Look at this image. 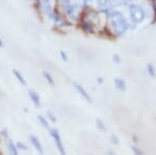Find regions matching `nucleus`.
Segmentation results:
<instances>
[{
	"mask_svg": "<svg viewBox=\"0 0 156 155\" xmlns=\"http://www.w3.org/2000/svg\"><path fill=\"white\" fill-rule=\"evenodd\" d=\"M108 17L110 20V26L112 31L117 36H123L124 33H126L129 28V23L122 12L119 11H112L108 14Z\"/></svg>",
	"mask_w": 156,
	"mask_h": 155,
	"instance_id": "f257e3e1",
	"label": "nucleus"
},
{
	"mask_svg": "<svg viewBox=\"0 0 156 155\" xmlns=\"http://www.w3.org/2000/svg\"><path fill=\"white\" fill-rule=\"evenodd\" d=\"M128 11H129L130 19H131V21L134 24L143 23V21H144L146 18V14H145L144 9H143L142 6L135 3H130Z\"/></svg>",
	"mask_w": 156,
	"mask_h": 155,
	"instance_id": "f03ea898",
	"label": "nucleus"
},
{
	"mask_svg": "<svg viewBox=\"0 0 156 155\" xmlns=\"http://www.w3.org/2000/svg\"><path fill=\"white\" fill-rule=\"evenodd\" d=\"M49 132H50V136L53 139L54 141V144L56 146L57 150H58L59 154L60 155H67L66 153V150H65V147H64V144H62V137H60V134L57 129H54V128H50L49 129Z\"/></svg>",
	"mask_w": 156,
	"mask_h": 155,
	"instance_id": "7ed1b4c3",
	"label": "nucleus"
},
{
	"mask_svg": "<svg viewBox=\"0 0 156 155\" xmlns=\"http://www.w3.org/2000/svg\"><path fill=\"white\" fill-rule=\"evenodd\" d=\"M40 9L50 19L53 14V6L51 4V0H40Z\"/></svg>",
	"mask_w": 156,
	"mask_h": 155,
	"instance_id": "20e7f679",
	"label": "nucleus"
},
{
	"mask_svg": "<svg viewBox=\"0 0 156 155\" xmlns=\"http://www.w3.org/2000/svg\"><path fill=\"white\" fill-rule=\"evenodd\" d=\"M73 86H74V89L76 90V92L78 94L80 95V96L83 98L85 101H87V102H93V100H92V97H90V95L89 94V92L87 91V90L84 89L83 86H81L80 83H78V82H73Z\"/></svg>",
	"mask_w": 156,
	"mask_h": 155,
	"instance_id": "39448f33",
	"label": "nucleus"
},
{
	"mask_svg": "<svg viewBox=\"0 0 156 155\" xmlns=\"http://www.w3.org/2000/svg\"><path fill=\"white\" fill-rule=\"evenodd\" d=\"M28 96L30 100H31V102L34 104V106H37V107L41 106V97H40V95L37 91H34V90H29Z\"/></svg>",
	"mask_w": 156,
	"mask_h": 155,
	"instance_id": "423d86ee",
	"label": "nucleus"
},
{
	"mask_svg": "<svg viewBox=\"0 0 156 155\" xmlns=\"http://www.w3.org/2000/svg\"><path fill=\"white\" fill-rule=\"evenodd\" d=\"M80 28H82V30L87 33H94V25L90 20H82L80 22Z\"/></svg>",
	"mask_w": 156,
	"mask_h": 155,
	"instance_id": "0eeeda50",
	"label": "nucleus"
},
{
	"mask_svg": "<svg viewBox=\"0 0 156 155\" xmlns=\"http://www.w3.org/2000/svg\"><path fill=\"white\" fill-rule=\"evenodd\" d=\"M29 139H30V142H31V144L34 145V147L36 148V150L39 152L40 154L44 153V150H43V146H42L41 142H40V139H37L36 136H29Z\"/></svg>",
	"mask_w": 156,
	"mask_h": 155,
	"instance_id": "6e6552de",
	"label": "nucleus"
},
{
	"mask_svg": "<svg viewBox=\"0 0 156 155\" xmlns=\"http://www.w3.org/2000/svg\"><path fill=\"white\" fill-rule=\"evenodd\" d=\"M12 74H14V76L16 77V79L19 81V83L20 84H22V86H27V81H26V79L24 78V76H23V74L21 73V72L19 71V70H17V69H14L12 70Z\"/></svg>",
	"mask_w": 156,
	"mask_h": 155,
	"instance_id": "1a4fd4ad",
	"label": "nucleus"
},
{
	"mask_svg": "<svg viewBox=\"0 0 156 155\" xmlns=\"http://www.w3.org/2000/svg\"><path fill=\"white\" fill-rule=\"evenodd\" d=\"M115 87L119 92H125L126 91V83L122 78H115Z\"/></svg>",
	"mask_w": 156,
	"mask_h": 155,
	"instance_id": "9d476101",
	"label": "nucleus"
},
{
	"mask_svg": "<svg viewBox=\"0 0 156 155\" xmlns=\"http://www.w3.org/2000/svg\"><path fill=\"white\" fill-rule=\"evenodd\" d=\"M7 147H9V153H11V155H19L18 149H17V147L15 146V144L12 143L11 139H7Z\"/></svg>",
	"mask_w": 156,
	"mask_h": 155,
	"instance_id": "9b49d317",
	"label": "nucleus"
},
{
	"mask_svg": "<svg viewBox=\"0 0 156 155\" xmlns=\"http://www.w3.org/2000/svg\"><path fill=\"white\" fill-rule=\"evenodd\" d=\"M96 126L100 131L106 132V126H105L104 122H103L101 119H96Z\"/></svg>",
	"mask_w": 156,
	"mask_h": 155,
	"instance_id": "f8f14e48",
	"label": "nucleus"
},
{
	"mask_svg": "<svg viewBox=\"0 0 156 155\" xmlns=\"http://www.w3.org/2000/svg\"><path fill=\"white\" fill-rule=\"evenodd\" d=\"M43 76L45 77V79H46L47 81H48V83L50 86H54V79H53V77L51 76V74L48 73L47 71H44L43 72Z\"/></svg>",
	"mask_w": 156,
	"mask_h": 155,
	"instance_id": "ddd939ff",
	"label": "nucleus"
},
{
	"mask_svg": "<svg viewBox=\"0 0 156 155\" xmlns=\"http://www.w3.org/2000/svg\"><path fill=\"white\" fill-rule=\"evenodd\" d=\"M37 119H39V121H40V123L42 124V126L44 127V128H46V129H50V126H49V123H48V120H47L45 117H43V116H39L37 117Z\"/></svg>",
	"mask_w": 156,
	"mask_h": 155,
	"instance_id": "4468645a",
	"label": "nucleus"
},
{
	"mask_svg": "<svg viewBox=\"0 0 156 155\" xmlns=\"http://www.w3.org/2000/svg\"><path fill=\"white\" fill-rule=\"evenodd\" d=\"M130 148H131V151L133 152V154H134V155H146L143 150H140V148H138V147L134 146V145L130 147Z\"/></svg>",
	"mask_w": 156,
	"mask_h": 155,
	"instance_id": "2eb2a0df",
	"label": "nucleus"
},
{
	"mask_svg": "<svg viewBox=\"0 0 156 155\" xmlns=\"http://www.w3.org/2000/svg\"><path fill=\"white\" fill-rule=\"evenodd\" d=\"M110 1H112V0H96V3L100 9H104Z\"/></svg>",
	"mask_w": 156,
	"mask_h": 155,
	"instance_id": "dca6fc26",
	"label": "nucleus"
},
{
	"mask_svg": "<svg viewBox=\"0 0 156 155\" xmlns=\"http://www.w3.org/2000/svg\"><path fill=\"white\" fill-rule=\"evenodd\" d=\"M147 71H148V74H149L151 77H155V75H156L155 69H154V67H153L152 64L147 65Z\"/></svg>",
	"mask_w": 156,
	"mask_h": 155,
	"instance_id": "f3484780",
	"label": "nucleus"
},
{
	"mask_svg": "<svg viewBox=\"0 0 156 155\" xmlns=\"http://www.w3.org/2000/svg\"><path fill=\"white\" fill-rule=\"evenodd\" d=\"M72 2H73V0H59V4L64 11L72 3Z\"/></svg>",
	"mask_w": 156,
	"mask_h": 155,
	"instance_id": "a211bd4d",
	"label": "nucleus"
},
{
	"mask_svg": "<svg viewBox=\"0 0 156 155\" xmlns=\"http://www.w3.org/2000/svg\"><path fill=\"white\" fill-rule=\"evenodd\" d=\"M47 117H48V119L52 122V123H55V122L57 121V119H56V117H55V114L51 111H47Z\"/></svg>",
	"mask_w": 156,
	"mask_h": 155,
	"instance_id": "6ab92c4d",
	"label": "nucleus"
},
{
	"mask_svg": "<svg viewBox=\"0 0 156 155\" xmlns=\"http://www.w3.org/2000/svg\"><path fill=\"white\" fill-rule=\"evenodd\" d=\"M110 141H112V143L115 144V145L119 144V139H118V137L115 136H110Z\"/></svg>",
	"mask_w": 156,
	"mask_h": 155,
	"instance_id": "aec40b11",
	"label": "nucleus"
},
{
	"mask_svg": "<svg viewBox=\"0 0 156 155\" xmlns=\"http://www.w3.org/2000/svg\"><path fill=\"white\" fill-rule=\"evenodd\" d=\"M59 54H60V56H62V61H64V62H68V56H67V54L65 53V52L62 51V50L59 52Z\"/></svg>",
	"mask_w": 156,
	"mask_h": 155,
	"instance_id": "412c9836",
	"label": "nucleus"
},
{
	"mask_svg": "<svg viewBox=\"0 0 156 155\" xmlns=\"http://www.w3.org/2000/svg\"><path fill=\"white\" fill-rule=\"evenodd\" d=\"M17 146L19 147V148H21V149H25V150H28V147L26 146V145H24V144H21V143H18L17 144Z\"/></svg>",
	"mask_w": 156,
	"mask_h": 155,
	"instance_id": "4be33fe9",
	"label": "nucleus"
},
{
	"mask_svg": "<svg viewBox=\"0 0 156 155\" xmlns=\"http://www.w3.org/2000/svg\"><path fill=\"white\" fill-rule=\"evenodd\" d=\"M114 62H118V64H119V62H121V59H120V57H119V55H118V54H115V55H114Z\"/></svg>",
	"mask_w": 156,
	"mask_h": 155,
	"instance_id": "5701e85b",
	"label": "nucleus"
},
{
	"mask_svg": "<svg viewBox=\"0 0 156 155\" xmlns=\"http://www.w3.org/2000/svg\"><path fill=\"white\" fill-rule=\"evenodd\" d=\"M3 46H4V43H3V41H2L1 37H0V48H3Z\"/></svg>",
	"mask_w": 156,
	"mask_h": 155,
	"instance_id": "b1692460",
	"label": "nucleus"
},
{
	"mask_svg": "<svg viewBox=\"0 0 156 155\" xmlns=\"http://www.w3.org/2000/svg\"><path fill=\"white\" fill-rule=\"evenodd\" d=\"M82 1H83L84 3H90V2H92L93 0H82Z\"/></svg>",
	"mask_w": 156,
	"mask_h": 155,
	"instance_id": "393cba45",
	"label": "nucleus"
},
{
	"mask_svg": "<svg viewBox=\"0 0 156 155\" xmlns=\"http://www.w3.org/2000/svg\"><path fill=\"white\" fill-rule=\"evenodd\" d=\"M107 155H115V154L112 151H108V152H107Z\"/></svg>",
	"mask_w": 156,
	"mask_h": 155,
	"instance_id": "a878e982",
	"label": "nucleus"
}]
</instances>
